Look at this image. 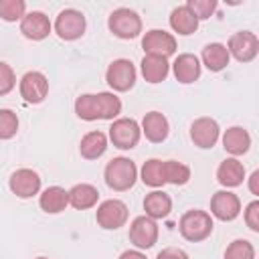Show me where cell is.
Returning a JSON list of instances; mask_svg holds the SVG:
<instances>
[{"label": "cell", "instance_id": "obj_26", "mask_svg": "<svg viewBox=\"0 0 259 259\" xmlns=\"http://www.w3.org/2000/svg\"><path fill=\"white\" fill-rule=\"evenodd\" d=\"M170 26L174 32L182 34V36H188L192 32H196L198 28V18L190 12V8L184 4V6H178L172 10L170 14Z\"/></svg>", "mask_w": 259, "mask_h": 259}, {"label": "cell", "instance_id": "obj_38", "mask_svg": "<svg viewBox=\"0 0 259 259\" xmlns=\"http://www.w3.org/2000/svg\"><path fill=\"white\" fill-rule=\"evenodd\" d=\"M249 190L257 196L259 194V170H255L253 174H251V178H249Z\"/></svg>", "mask_w": 259, "mask_h": 259}, {"label": "cell", "instance_id": "obj_30", "mask_svg": "<svg viewBox=\"0 0 259 259\" xmlns=\"http://www.w3.org/2000/svg\"><path fill=\"white\" fill-rule=\"evenodd\" d=\"M164 180L176 186H182L190 180V168L178 160H166L164 162Z\"/></svg>", "mask_w": 259, "mask_h": 259}, {"label": "cell", "instance_id": "obj_24", "mask_svg": "<svg viewBox=\"0 0 259 259\" xmlns=\"http://www.w3.org/2000/svg\"><path fill=\"white\" fill-rule=\"evenodd\" d=\"M107 150V136L103 132H89L81 138V144H79V152L85 160H97L105 154Z\"/></svg>", "mask_w": 259, "mask_h": 259}, {"label": "cell", "instance_id": "obj_12", "mask_svg": "<svg viewBox=\"0 0 259 259\" xmlns=\"http://www.w3.org/2000/svg\"><path fill=\"white\" fill-rule=\"evenodd\" d=\"M210 212L219 221H235L241 212V200L231 190H219L210 198Z\"/></svg>", "mask_w": 259, "mask_h": 259}, {"label": "cell", "instance_id": "obj_14", "mask_svg": "<svg viewBox=\"0 0 259 259\" xmlns=\"http://www.w3.org/2000/svg\"><path fill=\"white\" fill-rule=\"evenodd\" d=\"M219 136H221L219 123L212 117H198L190 125V140L194 142V146L202 150L212 148L219 142Z\"/></svg>", "mask_w": 259, "mask_h": 259}, {"label": "cell", "instance_id": "obj_35", "mask_svg": "<svg viewBox=\"0 0 259 259\" xmlns=\"http://www.w3.org/2000/svg\"><path fill=\"white\" fill-rule=\"evenodd\" d=\"M16 85V75L12 71L10 65H6L4 61H0V95H6L14 89Z\"/></svg>", "mask_w": 259, "mask_h": 259}, {"label": "cell", "instance_id": "obj_4", "mask_svg": "<svg viewBox=\"0 0 259 259\" xmlns=\"http://www.w3.org/2000/svg\"><path fill=\"white\" fill-rule=\"evenodd\" d=\"M140 138H142V130H140L136 119H132V117H117V119H113V123L109 127V140L113 142L115 148L132 150V148L138 146Z\"/></svg>", "mask_w": 259, "mask_h": 259}, {"label": "cell", "instance_id": "obj_8", "mask_svg": "<svg viewBox=\"0 0 259 259\" xmlns=\"http://www.w3.org/2000/svg\"><path fill=\"white\" fill-rule=\"evenodd\" d=\"M227 51L229 55H233L239 63H249L257 57L259 53V40L253 32L249 30H239L235 32L231 38H229V45H227Z\"/></svg>", "mask_w": 259, "mask_h": 259}, {"label": "cell", "instance_id": "obj_28", "mask_svg": "<svg viewBox=\"0 0 259 259\" xmlns=\"http://www.w3.org/2000/svg\"><path fill=\"white\" fill-rule=\"evenodd\" d=\"M142 182L152 186V188H158V186L166 184V180H164V162L158 160V158H152V160L144 162V166H142Z\"/></svg>", "mask_w": 259, "mask_h": 259}, {"label": "cell", "instance_id": "obj_20", "mask_svg": "<svg viewBox=\"0 0 259 259\" xmlns=\"http://www.w3.org/2000/svg\"><path fill=\"white\" fill-rule=\"evenodd\" d=\"M67 194H69V204L73 208H77V210L91 208L99 200V190L93 184H87V182L75 184L71 190H67Z\"/></svg>", "mask_w": 259, "mask_h": 259}, {"label": "cell", "instance_id": "obj_11", "mask_svg": "<svg viewBox=\"0 0 259 259\" xmlns=\"http://www.w3.org/2000/svg\"><path fill=\"white\" fill-rule=\"evenodd\" d=\"M8 186L18 198H30L40 190V176L30 168H18L16 172H12Z\"/></svg>", "mask_w": 259, "mask_h": 259}, {"label": "cell", "instance_id": "obj_40", "mask_svg": "<svg viewBox=\"0 0 259 259\" xmlns=\"http://www.w3.org/2000/svg\"><path fill=\"white\" fill-rule=\"evenodd\" d=\"M36 259H49V257H36Z\"/></svg>", "mask_w": 259, "mask_h": 259}, {"label": "cell", "instance_id": "obj_31", "mask_svg": "<svg viewBox=\"0 0 259 259\" xmlns=\"http://www.w3.org/2000/svg\"><path fill=\"white\" fill-rule=\"evenodd\" d=\"M26 14L24 0H0V18L6 22L22 20Z\"/></svg>", "mask_w": 259, "mask_h": 259}, {"label": "cell", "instance_id": "obj_39", "mask_svg": "<svg viewBox=\"0 0 259 259\" xmlns=\"http://www.w3.org/2000/svg\"><path fill=\"white\" fill-rule=\"evenodd\" d=\"M119 259H148V257H146L142 251H136V249H134V251H123V253L119 255Z\"/></svg>", "mask_w": 259, "mask_h": 259}, {"label": "cell", "instance_id": "obj_37", "mask_svg": "<svg viewBox=\"0 0 259 259\" xmlns=\"http://www.w3.org/2000/svg\"><path fill=\"white\" fill-rule=\"evenodd\" d=\"M156 259H190V257H188L186 251H182V249H178V247H166V249H162V251L158 253Z\"/></svg>", "mask_w": 259, "mask_h": 259}, {"label": "cell", "instance_id": "obj_13", "mask_svg": "<svg viewBox=\"0 0 259 259\" xmlns=\"http://www.w3.org/2000/svg\"><path fill=\"white\" fill-rule=\"evenodd\" d=\"M20 95L26 103H40L49 95V81L40 71H28L20 79Z\"/></svg>", "mask_w": 259, "mask_h": 259}, {"label": "cell", "instance_id": "obj_32", "mask_svg": "<svg viewBox=\"0 0 259 259\" xmlns=\"http://www.w3.org/2000/svg\"><path fill=\"white\" fill-rule=\"evenodd\" d=\"M225 259H255V247L247 239H237L227 247Z\"/></svg>", "mask_w": 259, "mask_h": 259}, {"label": "cell", "instance_id": "obj_1", "mask_svg": "<svg viewBox=\"0 0 259 259\" xmlns=\"http://www.w3.org/2000/svg\"><path fill=\"white\" fill-rule=\"evenodd\" d=\"M103 176H105V184L111 190L123 192V190H130L136 184L138 168H136V164L130 158L119 156V158H113V160L107 162Z\"/></svg>", "mask_w": 259, "mask_h": 259}, {"label": "cell", "instance_id": "obj_36", "mask_svg": "<svg viewBox=\"0 0 259 259\" xmlns=\"http://www.w3.org/2000/svg\"><path fill=\"white\" fill-rule=\"evenodd\" d=\"M245 223L253 233H259V200H253L245 208Z\"/></svg>", "mask_w": 259, "mask_h": 259}, {"label": "cell", "instance_id": "obj_22", "mask_svg": "<svg viewBox=\"0 0 259 259\" xmlns=\"http://www.w3.org/2000/svg\"><path fill=\"white\" fill-rule=\"evenodd\" d=\"M144 210H146V217H150L154 221L156 219H166L172 210V198L162 190H154V192L146 194Z\"/></svg>", "mask_w": 259, "mask_h": 259}, {"label": "cell", "instance_id": "obj_16", "mask_svg": "<svg viewBox=\"0 0 259 259\" xmlns=\"http://www.w3.org/2000/svg\"><path fill=\"white\" fill-rule=\"evenodd\" d=\"M172 71H174V77L178 83H184V85L194 83L200 77V61L192 53H182L174 59Z\"/></svg>", "mask_w": 259, "mask_h": 259}, {"label": "cell", "instance_id": "obj_33", "mask_svg": "<svg viewBox=\"0 0 259 259\" xmlns=\"http://www.w3.org/2000/svg\"><path fill=\"white\" fill-rule=\"evenodd\" d=\"M18 132V117L12 109H0V140H10Z\"/></svg>", "mask_w": 259, "mask_h": 259}, {"label": "cell", "instance_id": "obj_9", "mask_svg": "<svg viewBox=\"0 0 259 259\" xmlns=\"http://www.w3.org/2000/svg\"><path fill=\"white\" fill-rule=\"evenodd\" d=\"M130 241L138 249H150L158 241V225L150 217H136L130 225Z\"/></svg>", "mask_w": 259, "mask_h": 259}, {"label": "cell", "instance_id": "obj_6", "mask_svg": "<svg viewBox=\"0 0 259 259\" xmlns=\"http://www.w3.org/2000/svg\"><path fill=\"white\" fill-rule=\"evenodd\" d=\"M138 71L130 59H115L107 71H105V81L113 91H130L136 85Z\"/></svg>", "mask_w": 259, "mask_h": 259}, {"label": "cell", "instance_id": "obj_3", "mask_svg": "<svg viewBox=\"0 0 259 259\" xmlns=\"http://www.w3.org/2000/svg\"><path fill=\"white\" fill-rule=\"evenodd\" d=\"M107 26L117 38L130 40L142 32V18L138 16V12H134L130 8H115L109 14Z\"/></svg>", "mask_w": 259, "mask_h": 259}, {"label": "cell", "instance_id": "obj_21", "mask_svg": "<svg viewBox=\"0 0 259 259\" xmlns=\"http://www.w3.org/2000/svg\"><path fill=\"white\" fill-rule=\"evenodd\" d=\"M223 148L233 154V156H241L251 148V136L247 130H243L241 125H233L223 134Z\"/></svg>", "mask_w": 259, "mask_h": 259}, {"label": "cell", "instance_id": "obj_15", "mask_svg": "<svg viewBox=\"0 0 259 259\" xmlns=\"http://www.w3.org/2000/svg\"><path fill=\"white\" fill-rule=\"evenodd\" d=\"M20 32L30 40H42L51 32V20L45 12L32 10L24 14V18L20 20Z\"/></svg>", "mask_w": 259, "mask_h": 259}, {"label": "cell", "instance_id": "obj_2", "mask_svg": "<svg viewBox=\"0 0 259 259\" xmlns=\"http://www.w3.org/2000/svg\"><path fill=\"white\" fill-rule=\"evenodd\" d=\"M212 227H214L212 225V217L206 210H198V208L186 210L180 217V223H178L180 235L186 241H192V243L204 241L212 233Z\"/></svg>", "mask_w": 259, "mask_h": 259}, {"label": "cell", "instance_id": "obj_29", "mask_svg": "<svg viewBox=\"0 0 259 259\" xmlns=\"http://www.w3.org/2000/svg\"><path fill=\"white\" fill-rule=\"evenodd\" d=\"M75 113L77 117L85 121H95L99 119V107H97V97L93 93H83L75 99Z\"/></svg>", "mask_w": 259, "mask_h": 259}, {"label": "cell", "instance_id": "obj_27", "mask_svg": "<svg viewBox=\"0 0 259 259\" xmlns=\"http://www.w3.org/2000/svg\"><path fill=\"white\" fill-rule=\"evenodd\" d=\"M97 107H99V119H115L121 113V99L115 93L103 91L97 93Z\"/></svg>", "mask_w": 259, "mask_h": 259}, {"label": "cell", "instance_id": "obj_19", "mask_svg": "<svg viewBox=\"0 0 259 259\" xmlns=\"http://www.w3.org/2000/svg\"><path fill=\"white\" fill-rule=\"evenodd\" d=\"M243 178H245V166L237 158H227L217 168V180L227 188H235L243 184Z\"/></svg>", "mask_w": 259, "mask_h": 259}, {"label": "cell", "instance_id": "obj_10", "mask_svg": "<svg viewBox=\"0 0 259 259\" xmlns=\"http://www.w3.org/2000/svg\"><path fill=\"white\" fill-rule=\"evenodd\" d=\"M142 49L146 51V55H156V57H164L168 59L170 55L176 53V38L166 32V30H148L142 38Z\"/></svg>", "mask_w": 259, "mask_h": 259}, {"label": "cell", "instance_id": "obj_34", "mask_svg": "<svg viewBox=\"0 0 259 259\" xmlns=\"http://www.w3.org/2000/svg\"><path fill=\"white\" fill-rule=\"evenodd\" d=\"M186 6L200 22V20H206L212 16V12L217 10V0H188Z\"/></svg>", "mask_w": 259, "mask_h": 259}, {"label": "cell", "instance_id": "obj_23", "mask_svg": "<svg viewBox=\"0 0 259 259\" xmlns=\"http://www.w3.org/2000/svg\"><path fill=\"white\" fill-rule=\"evenodd\" d=\"M200 57H202V65L212 73L223 71L229 65V59H231V55H229V51H227V47L223 42H208L202 49Z\"/></svg>", "mask_w": 259, "mask_h": 259}, {"label": "cell", "instance_id": "obj_7", "mask_svg": "<svg viewBox=\"0 0 259 259\" xmlns=\"http://www.w3.org/2000/svg\"><path fill=\"white\" fill-rule=\"evenodd\" d=\"M95 219H97V225L101 229H105V231H117L127 221V206H125V202H121L117 198L103 200L97 206Z\"/></svg>", "mask_w": 259, "mask_h": 259}, {"label": "cell", "instance_id": "obj_25", "mask_svg": "<svg viewBox=\"0 0 259 259\" xmlns=\"http://www.w3.org/2000/svg\"><path fill=\"white\" fill-rule=\"evenodd\" d=\"M38 204H40V208H42L45 212L57 214V212H61V210L67 208V204H69V194H67V190L61 188V186H49V188L42 190V194H40V198H38Z\"/></svg>", "mask_w": 259, "mask_h": 259}, {"label": "cell", "instance_id": "obj_17", "mask_svg": "<svg viewBox=\"0 0 259 259\" xmlns=\"http://www.w3.org/2000/svg\"><path fill=\"white\" fill-rule=\"evenodd\" d=\"M140 130H142V134H144L150 142L160 144V142H164V140L168 138L170 125H168V119H166L164 113H160V111H150V113L144 115Z\"/></svg>", "mask_w": 259, "mask_h": 259}, {"label": "cell", "instance_id": "obj_18", "mask_svg": "<svg viewBox=\"0 0 259 259\" xmlns=\"http://www.w3.org/2000/svg\"><path fill=\"white\" fill-rule=\"evenodd\" d=\"M140 69H142V75L148 83H162L170 73V63L164 57L146 55L140 63Z\"/></svg>", "mask_w": 259, "mask_h": 259}, {"label": "cell", "instance_id": "obj_5", "mask_svg": "<svg viewBox=\"0 0 259 259\" xmlns=\"http://www.w3.org/2000/svg\"><path fill=\"white\" fill-rule=\"evenodd\" d=\"M87 22L83 12L75 10V8H65L59 12L57 20H55V32L59 34V38L63 40H77L85 34Z\"/></svg>", "mask_w": 259, "mask_h": 259}]
</instances>
